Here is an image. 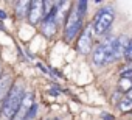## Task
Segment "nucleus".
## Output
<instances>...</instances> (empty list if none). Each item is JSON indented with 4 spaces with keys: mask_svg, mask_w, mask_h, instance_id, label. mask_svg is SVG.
<instances>
[{
    "mask_svg": "<svg viewBox=\"0 0 132 120\" xmlns=\"http://www.w3.org/2000/svg\"><path fill=\"white\" fill-rule=\"evenodd\" d=\"M112 22H113V11L112 10H100L96 14H95V17H93V20H92V31L96 34V36H103L109 28H110V25H112Z\"/></svg>",
    "mask_w": 132,
    "mask_h": 120,
    "instance_id": "nucleus-3",
    "label": "nucleus"
},
{
    "mask_svg": "<svg viewBox=\"0 0 132 120\" xmlns=\"http://www.w3.org/2000/svg\"><path fill=\"white\" fill-rule=\"evenodd\" d=\"M124 58L127 61H132V39L127 41V45H126V50H124Z\"/></svg>",
    "mask_w": 132,
    "mask_h": 120,
    "instance_id": "nucleus-13",
    "label": "nucleus"
},
{
    "mask_svg": "<svg viewBox=\"0 0 132 120\" xmlns=\"http://www.w3.org/2000/svg\"><path fill=\"white\" fill-rule=\"evenodd\" d=\"M16 8H17V16L25 17V14H28V10H30V2H17Z\"/></svg>",
    "mask_w": 132,
    "mask_h": 120,
    "instance_id": "nucleus-10",
    "label": "nucleus"
},
{
    "mask_svg": "<svg viewBox=\"0 0 132 120\" xmlns=\"http://www.w3.org/2000/svg\"><path fill=\"white\" fill-rule=\"evenodd\" d=\"M0 17H6V14H5V13H3L2 10H0Z\"/></svg>",
    "mask_w": 132,
    "mask_h": 120,
    "instance_id": "nucleus-16",
    "label": "nucleus"
},
{
    "mask_svg": "<svg viewBox=\"0 0 132 120\" xmlns=\"http://www.w3.org/2000/svg\"><path fill=\"white\" fill-rule=\"evenodd\" d=\"M92 33L93 31H92V25H90V27L84 28L82 33L78 38V50L81 53H84V55L92 51V47H93V36H92Z\"/></svg>",
    "mask_w": 132,
    "mask_h": 120,
    "instance_id": "nucleus-5",
    "label": "nucleus"
},
{
    "mask_svg": "<svg viewBox=\"0 0 132 120\" xmlns=\"http://www.w3.org/2000/svg\"><path fill=\"white\" fill-rule=\"evenodd\" d=\"M130 89H132V80H129V78H121V80H120V91L129 92Z\"/></svg>",
    "mask_w": 132,
    "mask_h": 120,
    "instance_id": "nucleus-12",
    "label": "nucleus"
},
{
    "mask_svg": "<svg viewBox=\"0 0 132 120\" xmlns=\"http://www.w3.org/2000/svg\"><path fill=\"white\" fill-rule=\"evenodd\" d=\"M56 5V3H54ZM57 31V20H56V10H53L48 16L44 17V22H42V33L47 36V38H53Z\"/></svg>",
    "mask_w": 132,
    "mask_h": 120,
    "instance_id": "nucleus-6",
    "label": "nucleus"
},
{
    "mask_svg": "<svg viewBox=\"0 0 132 120\" xmlns=\"http://www.w3.org/2000/svg\"><path fill=\"white\" fill-rule=\"evenodd\" d=\"M126 98H127V100H130V101H132V89H130V91H129V92H127V95H126Z\"/></svg>",
    "mask_w": 132,
    "mask_h": 120,
    "instance_id": "nucleus-15",
    "label": "nucleus"
},
{
    "mask_svg": "<svg viewBox=\"0 0 132 120\" xmlns=\"http://www.w3.org/2000/svg\"><path fill=\"white\" fill-rule=\"evenodd\" d=\"M0 78H2V66H0Z\"/></svg>",
    "mask_w": 132,
    "mask_h": 120,
    "instance_id": "nucleus-17",
    "label": "nucleus"
},
{
    "mask_svg": "<svg viewBox=\"0 0 132 120\" xmlns=\"http://www.w3.org/2000/svg\"><path fill=\"white\" fill-rule=\"evenodd\" d=\"M13 84V80L11 77H3V78H0V101H3L6 98V95L10 94L11 91V86Z\"/></svg>",
    "mask_w": 132,
    "mask_h": 120,
    "instance_id": "nucleus-9",
    "label": "nucleus"
},
{
    "mask_svg": "<svg viewBox=\"0 0 132 120\" xmlns=\"http://www.w3.org/2000/svg\"><path fill=\"white\" fill-rule=\"evenodd\" d=\"M34 106V98H33V94H25L22 103H20V108H19V118L20 120H25L27 114L30 112V109Z\"/></svg>",
    "mask_w": 132,
    "mask_h": 120,
    "instance_id": "nucleus-8",
    "label": "nucleus"
},
{
    "mask_svg": "<svg viewBox=\"0 0 132 120\" xmlns=\"http://www.w3.org/2000/svg\"><path fill=\"white\" fill-rule=\"evenodd\" d=\"M87 5H89L87 2H78V3H76V6H75V8H76V11H78L82 17H84V14H86V11H87Z\"/></svg>",
    "mask_w": 132,
    "mask_h": 120,
    "instance_id": "nucleus-14",
    "label": "nucleus"
},
{
    "mask_svg": "<svg viewBox=\"0 0 132 120\" xmlns=\"http://www.w3.org/2000/svg\"><path fill=\"white\" fill-rule=\"evenodd\" d=\"M25 97V89L22 86V83H17L11 87L10 94L6 95V98L2 101V117L3 120H11L17 115L20 103Z\"/></svg>",
    "mask_w": 132,
    "mask_h": 120,
    "instance_id": "nucleus-1",
    "label": "nucleus"
},
{
    "mask_svg": "<svg viewBox=\"0 0 132 120\" xmlns=\"http://www.w3.org/2000/svg\"><path fill=\"white\" fill-rule=\"evenodd\" d=\"M118 108H120V111H123V112H129V111H132V101H130V100H127V98L124 97V98H121V100H120Z\"/></svg>",
    "mask_w": 132,
    "mask_h": 120,
    "instance_id": "nucleus-11",
    "label": "nucleus"
},
{
    "mask_svg": "<svg viewBox=\"0 0 132 120\" xmlns=\"http://www.w3.org/2000/svg\"><path fill=\"white\" fill-rule=\"evenodd\" d=\"M44 17V2H30V10H28V20L31 25H37L40 19Z\"/></svg>",
    "mask_w": 132,
    "mask_h": 120,
    "instance_id": "nucleus-7",
    "label": "nucleus"
},
{
    "mask_svg": "<svg viewBox=\"0 0 132 120\" xmlns=\"http://www.w3.org/2000/svg\"><path fill=\"white\" fill-rule=\"evenodd\" d=\"M82 25V16L76 11V8L70 10L67 20H65V39L67 41H73L75 36H78L79 30Z\"/></svg>",
    "mask_w": 132,
    "mask_h": 120,
    "instance_id": "nucleus-4",
    "label": "nucleus"
},
{
    "mask_svg": "<svg viewBox=\"0 0 132 120\" xmlns=\"http://www.w3.org/2000/svg\"><path fill=\"white\" fill-rule=\"evenodd\" d=\"M0 115H2V106H0Z\"/></svg>",
    "mask_w": 132,
    "mask_h": 120,
    "instance_id": "nucleus-18",
    "label": "nucleus"
},
{
    "mask_svg": "<svg viewBox=\"0 0 132 120\" xmlns=\"http://www.w3.org/2000/svg\"><path fill=\"white\" fill-rule=\"evenodd\" d=\"M115 44H117V38H106L103 42H100L93 51H92V59L93 64L98 67H103L106 64H110L113 61H117V53H115Z\"/></svg>",
    "mask_w": 132,
    "mask_h": 120,
    "instance_id": "nucleus-2",
    "label": "nucleus"
}]
</instances>
